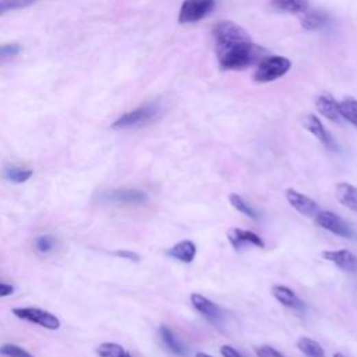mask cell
<instances>
[{
	"mask_svg": "<svg viewBox=\"0 0 357 357\" xmlns=\"http://www.w3.org/2000/svg\"><path fill=\"white\" fill-rule=\"evenodd\" d=\"M334 357H346V356H345V354H342V353H335V354H334Z\"/></svg>",
	"mask_w": 357,
	"mask_h": 357,
	"instance_id": "obj_35",
	"label": "cell"
},
{
	"mask_svg": "<svg viewBox=\"0 0 357 357\" xmlns=\"http://www.w3.org/2000/svg\"><path fill=\"white\" fill-rule=\"evenodd\" d=\"M299 17H300L301 27L307 31H319L330 23V16L325 12L311 9V8H308Z\"/></svg>",
	"mask_w": 357,
	"mask_h": 357,
	"instance_id": "obj_16",
	"label": "cell"
},
{
	"mask_svg": "<svg viewBox=\"0 0 357 357\" xmlns=\"http://www.w3.org/2000/svg\"><path fill=\"white\" fill-rule=\"evenodd\" d=\"M323 258L332 262L334 265H336L339 269H342L345 272H349V273L357 272V257L346 249L323 251Z\"/></svg>",
	"mask_w": 357,
	"mask_h": 357,
	"instance_id": "obj_12",
	"label": "cell"
},
{
	"mask_svg": "<svg viewBox=\"0 0 357 357\" xmlns=\"http://www.w3.org/2000/svg\"><path fill=\"white\" fill-rule=\"evenodd\" d=\"M303 127L307 132H310L320 143H323L325 147L335 148V143H334L331 134L327 132V129L324 127V125L321 123L320 119L317 117L315 114L310 113V114L303 117Z\"/></svg>",
	"mask_w": 357,
	"mask_h": 357,
	"instance_id": "obj_13",
	"label": "cell"
},
{
	"mask_svg": "<svg viewBox=\"0 0 357 357\" xmlns=\"http://www.w3.org/2000/svg\"><path fill=\"white\" fill-rule=\"evenodd\" d=\"M195 357H214V356H211V354H207V353H203V352H200V353H197V354H195Z\"/></svg>",
	"mask_w": 357,
	"mask_h": 357,
	"instance_id": "obj_34",
	"label": "cell"
},
{
	"mask_svg": "<svg viewBox=\"0 0 357 357\" xmlns=\"http://www.w3.org/2000/svg\"><path fill=\"white\" fill-rule=\"evenodd\" d=\"M272 295L284 307L295 310V311L304 312L306 304L291 288L284 286V285H275L272 288Z\"/></svg>",
	"mask_w": 357,
	"mask_h": 357,
	"instance_id": "obj_14",
	"label": "cell"
},
{
	"mask_svg": "<svg viewBox=\"0 0 357 357\" xmlns=\"http://www.w3.org/2000/svg\"><path fill=\"white\" fill-rule=\"evenodd\" d=\"M103 200L117 206H141L148 197L144 191L137 188H116L103 195Z\"/></svg>",
	"mask_w": 357,
	"mask_h": 357,
	"instance_id": "obj_8",
	"label": "cell"
},
{
	"mask_svg": "<svg viewBox=\"0 0 357 357\" xmlns=\"http://www.w3.org/2000/svg\"><path fill=\"white\" fill-rule=\"evenodd\" d=\"M271 5L276 10L297 16H300L310 8L308 0H271Z\"/></svg>",
	"mask_w": 357,
	"mask_h": 357,
	"instance_id": "obj_19",
	"label": "cell"
},
{
	"mask_svg": "<svg viewBox=\"0 0 357 357\" xmlns=\"http://www.w3.org/2000/svg\"><path fill=\"white\" fill-rule=\"evenodd\" d=\"M36 2L38 0H0V16H3L13 10L25 9Z\"/></svg>",
	"mask_w": 357,
	"mask_h": 357,
	"instance_id": "obj_26",
	"label": "cell"
},
{
	"mask_svg": "<svg viewBox=\"0 0 357 357\" xmlns=\"http://www.w3.org/2000/svg\"><path fill=\"white\" fill-rule=\"evenodd\" d=\"M261 53L262 49L258 48L254 42H250V44L233 47L230 49L219 52L218 60L222 70L241 71L254 64L256 60L261 56Z\"/></svg>",
	"mask_w": 357,
	"mask_h": 357,
	"instance_id": "obj_1",
	"label": "cell"
},
{
	"mask_svg": "<svg viewBox=\"0 0 357 357\" xmlns=\"http://www.w3.org/2000/svg\"><path fill=\"white\" fill-rule=\"evenodd\" d=\"M221 353H222L223 357H246L241 352H237L234 347H232L229 345L221 346Z\"/></svg>",
	"mask_w": 357,
	"mask_h": 357,
	"instance_id": "obj_32",
	"label": "cell"
},
{
	"mask_svg": "<svg viewBox=\"0 0 357 357\" xmlns=\"http://www.w3.org/2000/svg\"><path fill=\"white\" fill-rule=\"evenodd\" d=\"M0 354H3L6 357H34V354H31L28 350L13 343H6L3 346H0Z\"/></svg>",
	"mask_w": 357,
	"mask_h": 357,
	"instance_id": "obj_27",
	"label": "cell"
},
{
	"mask_svg": "<svg viewBox=\"0 0 357 357\" xmlns=\"http://www.w3.org/2000/svg\"><path fill=\"white\" fill-rule=\"evenodd\" d=\"M314 218L317 225L336 236L345 237V239H352V237H354L350 226L332 211H319V214H317Z\"/></svg>",
	"mask_w": 357,
	"mask_h": 357,
	"instance_id": "obj_7",
	"label": "cell"
},
{
	"mask_svg": "<svg viewBox=\"0 0 357 357\" xmlns=\"http://www.w3.org/2000/svg\"><path fill=\"white\" fill-rule=\"evenodd\" d=\"M34 172L32 169H25V168H20V167H8L3 172V176L8 182L16 183V184H21L28 182L32 177Z\"/></svg>",
	"mask_w": 357,
	"mask_h": 357,
	"instance_id": "obj_24",
	"label": "cell"
},
{
	"mask_svg": "<svg viewBox=\"0 0 357 357\" xmlns=\"http://www.w3.org/2000/svg\"><path fill=\"white\" fill-rule=\"evenodd\" d=\"M193 307L200 312L211 324L219 327L223 323V311L214 301L200 293H193L190 296Z\"/></svg>",
	"mask_w": 357,
	"mask_h": 357,
	"instance_id": "obj_9",
	"label": "cell"
},
{
	"mask_svg": "<svg viewBox=\"0 0 357 357\" xmlns=\"http://www.w3.org/2000/svg\"><path fill=\"white\" fill-rule=\"evenodd\" d=\"M21 52V47L17 44H5L0 45V62L9 60L14 56H17Z\"/></svg>",
	"mask_w": 357,
	"mask_h": 357,
	"instance_id": "obj_29",
	"label": "cell"
},
{
	"mask_svg": "<svg viewBox=\"0 0 357 357\" xmlns=\"http://www.w3.org/2000/svg\"><path fill=\"white\" fill-rule=\"evenodd\" d=\"M227 241L232 245V247L237 251L242 250L245 246H256L260 249L265 247L264 241L258 234L241 227H232L227 232Z\"/></svg>",
	"mask_w": 357,
	"mask_h": 357,
	"instance_id": "obj_10",
	"label": "cell"
},
{
	"mask_svg": "<svg viewBox=\"0 0 357 357\" xmlns=\"http://www.w3.org/2000/svg\"><path fill=\"white\" fill-rule=\"evenodd\" d=\"M114 256L121 257V258L130 260V261H133V262H138V261L141 260V257H140L137 253H134V251H129V250H117V251L114 253Z\"/></svg>",
	"mask_w": 357,
	"mask_h": 357,
	"instance_id": "obj_31",
	"label": "cell"
},
{
	"mask_svg": "<svg viewBox=\"0 0 357 357\" xmlns=\"http://www.w3.org/2000/svg\"><path fill=\"white\" fill-rule=\"evenodd\" d=\"M296 345L306 357H327L323 346L308 336H300Z\"/></svg>",
	"mask_w": 357,
	"mask_h": 357,
	"instance_id": "obj_21",
	"label": "cell"
},
{
	"mask_svg": "<svg viewBox=\"0 0 357 357\" xmlns=\"http://www.w3.org/2000/svg\"><path fill=\"white\" fill-rule=\"evenodd\" d=\"M215 5V0H184L179 12V23L194 24L201 21L214 12Z\"/></svg>",
	"mask_w": 357,
	"mask_h": 357,
	"instance_id": "obj_6",
	"label": "cell"
},
{
	"mask_svg": "<svg viewBox=\"0 0 357 357\" xmlns=\"http://www.w3.org/2000/svg\"><path fill=\"white\" fill-rule=\"evenodd\" d=\"M229 201H230L232 207H233L236 211L242 212V214L246 215L247 218H251V219H254V221H257V219L260 218L257 210L253 208V207L245 200V198H243L242 195L236 194V193H232V194L229 195Z\"/></svg>",
	"mask_w": 357,
	"mask_h": 357,
	"instance_id": "obj_22",
	"label": "cell"
},
{
	"mask_svg": "<svg viewBox=\"0 0 357 357\" xmlns=\"http://www.w3.org/2000/svg\"><path fill=\"white\" fill-rule=\"evenodd\" d=\"M160 336H161L164 345L168 347V350H171L173 354H177V356L187 354L186 346L176 338V335L172 332V330L169 327H167V325L160 327Z\"/></svg>",
	"mask_w": 357,
	"mask_h": 357,
	"instance_id": "obj_20",
	"label": "cell"
},
{
	"mask_svg": "<svg viewBox=\"0 0 357 357\" xmlns=\"http://www.w3.org/2000/svg\"><path fill=\"white\" fill-rule=\"evenodd\" d=\"M97 353L99 357H132V354L123 346L112 342L99 345Z\"/></svg>",
	"mask_w": 357,
	"mask_h": 357,
	"instance_id": "obj_25",
	"label": "cell"
},
{
	"mask_svg": "<svg viewBox=\"0 0 357 357\" xmlns=\"http://www.w3.org/2000/svg\"><path fill=\"white\" fill-rule=\"evenodd\" d=\"M335 197L338 203L357 212V187L352 186L350 183L341 182L335 187Z\"/></svg>",
	"mask_w": 357,
	"mask_h": 357,
	"instance_id": "obj_17",
	"label": "cell"
},
{
	"mask_svg": "<svg viewBox=\"0 0 357 357\" xmlns=\"http://www.w3.org/2000/svg\"><path fill=\"white\" fill-rule=\"evenodd\" d=\"M256 353L258 357H285L281 352H278L276 349H273L272 346H268V345L258 346L256 349Z\"/></svg>",
	"mask_w": 357,
	"mask_h": 357,
	"instance_id": "obj_30",
	"label": "cell"
},
{
	"mask_svg": "<svg viewBox=\"0 0 357 357\" xmlns=\"http://www.w3.org/2000/svg\"><path fill=\"white\" fill-rule=\"evenodd\" d=\"M167 254L180 262L190 264L195 258L197 247L191 241H182L167 251Z\"/></svg>",
	"mask_w": 357,
	"mask_h": 357,
	"instance_id": "obj_18",
	"label": "cell"
},
{
	"mask_svg": "<svg viewBox=\"0 0 357 357\" xmlns=\"http://www.w3.org/2000/svg\"><path fill=\"white\" fill-rule=\"evenodd\" d=\"M315 108L319 109V112L331 122L339 123L341 121H343L342 116H341V112H339V102H336V99L332 95L323 94L320 97H317L315 98Z\"/></svg>",
	"mask_w": 357,
	"mask_h": 357,
	"instance_id": "obj_15",
	"label": "cell"
},
{
	"mask_svg": "<svg viewBox=\"0 0 357 357\" xmlns=\"http://www.w3.org/2000/svg\"><path fill=\"white\" fill-rule=\"evenodd\" d=\"M14 293V286L10 284L0 282V297H8Z\"/></svg>",
	"mask_w": 357,
	"mask_h": 357,
	"instance_id": "obj_33",
	"label": "cell"
},
{
	"mask_svg": "<svg viewBox=\"0 0 357 357\" xmlns=\"http://www.w3.org/2000/svg\"><path fill=\"white\" fill-rule=\"evenodd\" d=\"M285 197L288 203L296 210L299 211L301 215H306V217H315L317 214H319L320 208H319V204H317L312 198L307 197L306 194H301L300 191L295 190V188H288L285 191Z\"/></svg>",
	"mask_w": 357,
	"mask_h": 357,
	"instance_id": "obj_11",
	"label": "cell"
},
{
	"mask_svg": "<svg viewBox=\"0 0 357 357\" xmlns=\"http://www.w3.org/2000/svg\"><path fill=\"white\" fill-rule=\"evenodd\" d=\"M55 245H56V241H55V237L51 236V234H42V236L36 237V241H35L36 250L39 253H44V254L52 251Z\"/></svg>",
	"mask_w": 357,
	"mask_h": 357,
	"instance_id": "obj_28",
	"label": "cell"
},
{
	"mask_svg": "<svg viewBox=\"0 0 357 357\" xmlns=\"http://www.w3.org/2000/svg\"><path fill=\"white\" fill-rule=\"evenodd\" d=\"M292 67V62L284 56H269L260 62L254 71V82L265 84L280 80L286 75Z\"/></svg>",
	"mask_w": 357,
	"mask_h": 357,
	"instance_id": "obj_3",
	"label": "cell"
},
{
	"mask_svg": "<svg viewBox=\"0 0 357 357\" xmlns=\"http://www.w3.org/2000/svg\"><path fill=\"white\" fill-rule=\"evenodd\" d=\"M160 113V105L156 102H149L143 106H138L125 114H122L117 121L112 125V129L114 130H123V129H133V127H140L156 117V114Z\"/></svg>",
	"mask_w": 357,
	"mask_h": 357,
	"instance_id": "obj_4",
	"label": "cell"
},
{
	"mask_svg": "<svg viewBox=\"0 0 357 357\" xmlns=\"http://www.w3.org/2000/svg\"><path fill=\"white\" fill-rule=\"evenodd\" d=\"M212 36L217 47V53L253 42L249 32L233 21H219L212 28Z\"/></svg>",
	"mask_w": 357,
	"mask_h": 357,
	"instance_id": "obj_2",
	"label": "cell"
},
{
	"mask_svg": "<svg viewBox=\"0 0 357 357\" xmlns=\"http://www.w3.org/2000/svg\"><path fill=\"white\" fill-rule=\"evenodd\" d=\"M13 314L23 321L39 325L49 331H56L62 325L55 314L38 307H16L13 308Z\"/></svg>",
	"mask_w": 357,
	"mask_h": 357,
	"instance_id": "obj_5",
	"label": "cell"
},
{
	"mask_svg": "<svg viewBox=\"0 0 357 357\" xmlns=\"http://www.w3.org/2000/svg\"><path fill=\"white\" fill-rule=\"evenodd\" d=\"M339 112L343 121L352 123L357 129V99L354 98H345L339 102Z\"/></svg>",
	"mask_w": 357,
	"mask_h": 357,
	"instance_id": "obj_23",
	"label": "cell"
}]
</instances>
